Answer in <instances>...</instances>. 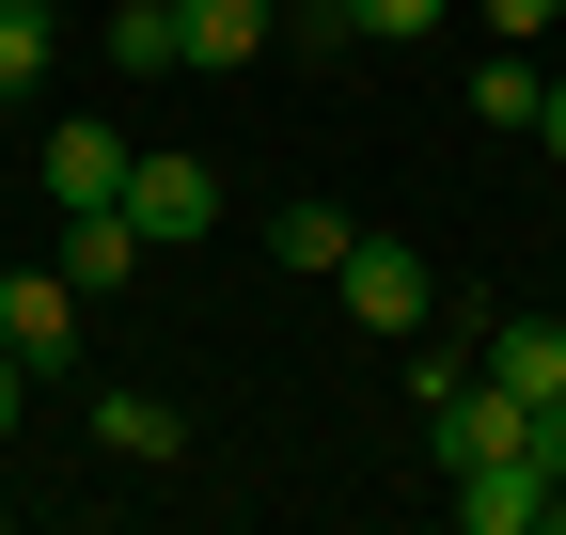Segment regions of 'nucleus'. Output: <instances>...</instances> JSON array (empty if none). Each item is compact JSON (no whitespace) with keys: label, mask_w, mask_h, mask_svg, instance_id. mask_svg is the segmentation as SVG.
Segmentation results:
<instances>
[{"label":"nucleus","mask_w":566,"mask_h":535,"mask_svg":"<svg viewBox=\"0 0 566 535\" xmlns=\"http://www.w3.org/2000/svg\"><path fill=\"white\" fill-rule=\"evenodd\" d=\"M80 284H63V252H32V268H0V347H32V378L48 363H80Z\"/></svg>","instance_id":"f03ea898"},{"label":"nucleus","mask_w":566,"mask_h":535,"mask_svg":"<svg viewBox=\"0 0 566 535\" xmlns=\"http://www.w3.org/2000/svg\"><path fill=\"white\" fill-rule=\"evenodd\" d=\"M535 95H551L535 48H488V63H472V111H488V126H535Z\"/></svg>","instance_id":"ddd939ff"},{"label":"nucleus","mask_w":566,"mask_h":535,"mask_svg":"<svg viewBox=\"0 0 566 535\" xmlns=\"http://www.w3.org/2000/svg\"><path fill=\"white\" fill-rule=\"evenodd\" d=\"M457 520L472 535H535L551 520V473H535V457H488V473H457Z\"/></svg>","instance_id":"0eeeda50"},{"label":"nucleus","mask_w":566,"mask_h":535,"mask_svg":"<svg viewBox=\"0 0 566 535\" xmlns=\"http://www.w3.org/2000/svg\"><path fill=\"white\" fill-rule=\"evenodd\" d=\"M17 410H32V347H0V441H17Z\"/></svg>","instance_id":"dca6fc26"},{"label":"nucleus","mask_w":566,"mask_h":535,"mask_svg":"<svg viewBox=\"0 0 566 535\" xmlns=\"http://www.w3.org/2000/svg\"><path fill=\"white\" fill-rule=\"evenodd\" d=\"M472 363H488V378H504L520 410H535V394H566V331H551V315H504V331H488Z\"/></svg>","instance_id":"6e6552de"},{"label":"nucleus","mask_w":566,"mask_h":535,"mask_svg":"<svg viewBox=\"0 0 566 535\" xmlns=\"http://www.w3.org/2000/svg\"><path fill=\"white\" fill-rule=\"evenodd\" d=\"M174 48L205 80H237V63H268V0H174Z\"/></svg>","instance_id":"423d86ee"},{"label":"nucleus","mask_w":566,"mask_h":535,"mask_svg":"<svg viewBox=\"0 0 566 535\" xmlns=\"http://www.w3.org/2000/svg\"><path fill=\"white\" fill-rule=\"evenodd\" d=\"M111 63H126V80H174V63H189L174 48V0H126V17H111Z\"/></svg>","instance_id":"f8f14e48"},{"label":"nucleus","mask_w":566,"mask_h":535,"mask_svg":"<svg viewBox=\"0 0 566 535\" xmlns=\"http://www.w3.org/2000/svg\"><path fill=\"white\" fill-rule=\"evenodd\" d=\"M520 457H535L551 489H566V394H535V410H520Z\"/></svg>","instance_id":"4468645a"},{"label":"nucleus","mask_w":566,"mask_h":535,"mask_svg":"<svg viewBox=\"0 0 566 535\" xmlns=\"http://www.w3.org/2000/svg\"><path fill=\"white\" fill-rule=\"evenodd\" d=\"M0 504H17V441H0Z\"/></svg>","instance_id":"a211bd4d"},{"label":"nucleus","mask_w":566,"mask_h":535,"mask_svg":"<svg viewBox=\"0 0 566 535\" xmlns=\"http://www.w3.org/2000/svg\"><path fill=\"white\" fill-rule=\"evenodd\" d=\"M331 17H346V48H424L457 0H331Z\"/></svg>","instance_id":"9b49d317"},{"label":"nucleus","mask_w":566,"mask_h":535,"mask_svg":"<svg viewBox=\"0 0 566 535\" xmlns=\"http://www.w3.org/2000/svg\"><path fill=\"white\" fill-rule=\"evenodd\" d=\"M535 158H551V174H566V80H551V95H535Z\"/></svg>","instance_id":"f3484780"},{"label":"nucleus","mask_w":566,"mask_h":535,"mask_svg":"<svg viewBox=\"0 0 566 535\" xmlns=\"http://www.w3.org/2000/svg\"><path fill=\"white\" fill-rule=\"evenodd\" d=\"M472 17H488V48H535V32L566 17V0H472Z\"/></svg>","instance_id":"2eb2a0df"},{"label":"nucleus","mask_w":566,"mask_h":535,"mask_svg":"<svg viewBox=\"0 0 566 535\" xmlns=\"http://www.w3.org/2000/svg\"><path fill=\"white\" fill-rule=\"evenodd\" d=\"M95 441L111 457H189V410L174 394H95Z\"/></svg>","instance_id":"1a4fd4ad"},{"label":"nucleus","mask_w":566,"mask_h":535,"mask_svg":"<svg viewBox=\"0 0 566 535\" xmlns=\"http://www.w3.org/2000/svg\"><path fill=\"white\" fill-rule=\"evenodd\" d=\"M126 158H142V143H126V126H95V111L48 126V206H63V221H80V206H126Z\"/></svg>","instance_id":"20e7f679"},{"label":"nucleus","mask_w":566,"mask_h":535,"mask_svg":"<svg viewBox=\"0 0 566 535\" xmlns=\"http://www.w3.org/2000/svg\"><path fill=\"white\" fill-rule=\"evenodd\" d=\"M331 284H346V315H363V331H394V347L424 331V300H441L409 237H346V268H331Z\"/></svg>","instance_id":"7ed1b4c3"},{"label":"nucleus","mask_w":566,"mask_h":535,"mask_svg":"<svg viewBox=\"0 0 566 535\" xmlns=\"http://www.w3.org/2000/svg\"><path fill=\"white\" fill-rule=\"evenodd\" d=\"M48 252H63V284H80V300H126V284H142V221H126V206H80Z\"/></svg>","instance_id":"39448f33"},{"label":"nucleus","mask_w":566,"mask_h":535,"mask_svg":"<svg viewBox=\"0 0 566 535\" xmlns=\"http://www.w3.org/2000/svg\"><path fill=\"white\" fill-rule=\"evenodd\" d=\"M346 237H363L346 206H283V221H268V252L300 268V284H331V268H346Z\"/></svg>","instance_id":"9d476101"},{"label":"nucleus","mask_w":566,"mask_h":535,"mask_svg":"<svg viewBox=\"0 0 566 535\" xmlns=\"http://www.w3.org/2000/svg\"><path fill=\"white\" fill-rule=\"evenodd\" d=\"M126 221H142V252L221 237V174H205V158H174V143H142V158H126Z\"/></svg>","instance_id":"f257e3e1"}]
</instances>
